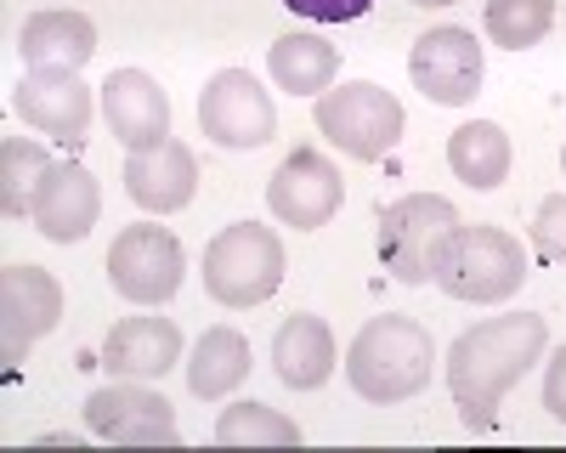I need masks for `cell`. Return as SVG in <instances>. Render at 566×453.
<instances>
[{"label":"cell","instance_id":"obj_1","mask_svg":"<svg viewBox=\"0 0 566 453\" xmlns=\"http://www.w3.org/2000/svg\"><path fill=\"white\" fill-rule=\"evenodd\" d=\"M544 346H549V329H544L538 312L482 317L476 329H464L448 346V391L464 408V420L476 431H488L493 414H499V402L544 357Z\"/></svg>","mask_w":566,"mask_h":453},{"label":"cell","instance_id":"obj_2","mask_svg":"<svg viewBox=\"0 0 566 453\" xmlns=\"http://www.w3.org/2000/svg\"><path fill=\"white\" fill-rule=\"evenodd\" d=\"M431 369H437V340L419 317L402 312L368 317L346 351V380L363 402H408L431 386Z\"/></svg>","mask_w":566,"mask_h":453},{"label":"cell","instance_id":"obj_3","mask_svg":"<svg viewBox=\"0 0 566 453\" xmlns=\"http://www.w3.org/2000/svg\"><path fill=\"white\" fill-rule=\"evenodd\" d=\"M527 284V255H522V239H510L504 227H453V239L437 261V289L453 295V301H476V306H499L510 301L515 289Z\"/></svg>","mask_w":566,"mask_h":453},{"label":"cell","instance_id":"obj_4","mask_svg":"<svg viewBox=\"0 0 566 453\" xmlns=\"http://www.w3.org/2000/svg\"><path fill=\"white\" fill-rule=\"evenodd\" d=\"M283 284V239L261 221H232L205 250V295L216 306H261Z\"/></svg>","mask_w":566,"mask_h":453},{"label":"cell","instance_id":"obj_5","mask_svg":"<svg viewBox=\"0 0 566 453\" xmlns=\"http://www.w3.org/2000/svg\"><path fill=\"white\" fill-rule=\"evenodd\" d=\"M317 130L340 154L374 165V159H386L397 148V136H402V103L391 97L386 85H374V80L328 85L323 97H317Z\"/></svg>","mask_w":566,"mask_h":453},{"label":"cell","instance_id":"obj_6","mask_svg":"<svg viewBox=\"0 0 566 453\" xmlns=\"http://www.w3.org/2000/svg\"><path fill=\"white\" fill-rule=\"evenodd\" d=\"M459 227V210L442 193H408L380 215V261L397 284H431L437 261Z\"/></svg>","mask_w":566,"mask_h":453},{"label":"cell","instance_id":"obj_7","mask_svg":"<svg viewBox=\"0 0 566 453\" xmlns=\"http://www.w3.org/2000/svg\"><path fill=\"white\" fill-rule=\"evenodd\" d=\"M199 130L210 136L216 148L244 154V148L272 143L277 108H272V97L261 91V80H255L250 69H221V74L205 80V91H199Z\"/></svg>","mask_w":566,"mask_h":453},{"label":"cell","instance_id":"obj_8","mask_svg":"<svg viewBox=\"0 0 566 453\" xmlns=\"http://www.w3.org/2000/svg\"><path fill=\"white\" fill-rule=\"evenodd\" d=\"M181 272H187V255H181L176 233L170 227H154V221L125 227L108 250V278L136 306H165L181 289Z\"/></svg>","mask_w":566,"mask_h":453},{"label":"cell","instance_id":"obj_9","mask_svg":"<svg viewBox=\"0 0 566 453\" xmlns=\"http://www.w3.org/2000/svg\"><path fill=\"white\" fill-rule=\"evenodd\" d=\"M408 74L424 91V103L464 108V103H476L488 57H482V45H476V34H470V29H431V34L413 40Z\"/></svg>","mask_w":566,"mask_h":453},{"label":"cell","instance_id":"obj_10","mask_svg":"<svg viewBox=\"0 0 566 453\" xmlns=\"http://www.w3.org/2000/svg\"><path fill=\"white\" fill-rule=\"evenodd\" d=\"M63 317V284L45 266L12 261L0 272V357L23 362L40 335H52Z\"/></svg>","mask_w":566,"mask_h":453},{"label":"cell","instance_id":"obj_11","mask_svg":"<svg viewBox=\"0 0 566 453\" xmlns=\"http://www.w3.org/2000/svg\"><path fill=\"white\" fill-rule=\"evenodd\" d=\"M346 199V181L340 170L328 165L317 148H295L283 159L266 181V204L283 227H295V233H312V227H328V215L340 210Z\"/></svg>","mask_w":566,"mask_h":453},{"label":"cell","instance_id":"obj_12","mask_svg":"<svg viewBox=\"0 0 566 453\" xmlns=\"http://www.w3.org/2000/svg\"><path fill=\"white\" fill-rule=\"evenodd\" d=\"M85 425H91V436L119 442V447H170L176 442L170 402L148 386H136V380L91 391L85 397Z\"/></svg>","mask_w":566,"mask_h":453},{"label":"cell","instance_id":"obj_13","mask_svg":"<svg viewBox=\"0 0 566 453\" xmlns=\"http://www.w3.org/2000/svg\"><path fill=\"white\" fill-rule=\"evenodd\" d=\"M125 193L142 204V210H154V215H176L193 204L199 193V159L187 143H176V136H165L159 148H142L125 159Z\"/></svg>","mask_w":566,"mask_h":453},{"label":"cell","instance_id":"obj_14","mask_svg":"<svg viewBox=\"0 0 566 453\" xmlns=\"http://www.w3.org/2000/svg\"><path fill=\"white\" fill-rule=\"evenodd\" d=\"M103 114H108V130L119 136L130 154L159 148L165 136H170V97L159 91V80L142 74V69L108 74V85H103Z\"/></svg>","mask_w":566,"mask_h":453},{"label":"cell","instance_id":"obj_15","mask_svg":"<svg viewBox=\"0 0 566 453\" xmlns=\"http://www.w3.org/2000/svg\"><path fill=\"white\" fill-rule=\"evenodd\" d=\"M12 108H18L23 125L74 143V136H85V125H91V91L80 85V74L29 69V74L18 80V91H12Z\"/></svg>","mask_w":566,"mask_h":453},{"label":"cell","instance_id":"obj_16","mask_svg":"<svg viewBox=\"0 0 566 453\" xmlns=\"http://www.w3.org/2000/svg\"><path fill=\"white\" fill-rule=\"evenodd\" d=\"M103 215V188L97 176H91L85 165H52V176H45V188L34 199V227L52 244H80L91 227H97Z\"/></svg>","mask_w":566,"mask_h":453},{"label":"cell","instance_id":"obj_17","mask_svg":"<svg viewBox=\"0 0 566 453\" xmlns=\"http://www.w3.org/2000/svg\"><path fill=\"white\" fill-rule=\"evenodd\" d=\"M181 357V329L170 317H119L103 340V369L114 380H159Z\"/></svg>","mask_w":566,"mask_h":453},{"label":"cell","instance_id":"obj_18","mask_svg":"<svg viewBox=\"0 0 566 453\" xmlns=\"http://www.w3.org/2000/svg\"><path fill=\"white\" fill-rule=\"evenodd\" d=\"M18 52H23L29 69L80 74L91 57H97V23H91L85 12H69V7H45L18 29Z\"/></svg>","mask_w":566,"mask_h":453},{"label":"cell","instance_id":"obj_19","mask_svg":"<svg viewBox=\"0 0 566 453\" xmlns=\"http://www.w3.org/2000/svg\"><path fill=\"white\" fill-rule=\"evenodd\" d=\"M272 369L290 391H317L335 375V335H328L323 317H312V312L283 317L272 335Z\"/></svg>","mask_w":566,"mask_h":453},{"label":"cell","instance_id":"obj_20","mask_svg":"<svg viewBox=\"0 0 566 453\" xmlns=\"http://www.w3.org/2000/svg\"><path fill=\"white\" fill-rule=\"evenodd\" d=\"M250 362H255V357H250V340H244L239 329L216 324V329L199 335L193 357H187V386H193V397L216 402V397L239 391V386L250 380Z\"/></svg>","mask_w":566,"mask_h":453},{"label":"cell","instance_id":"obj_21","mask_svg":"<svg viewBox=\"0 0 566 453\" xmlns=\"http://www.w3.org/2000/svg\"><path fill=\"white\" fill-rule=\"evenodd\" d=\"M266 69L283 91H295V97H323L340 74V52L323 34H283L266 52Z\"/></svg>","mask_w":566,"mask_h":453},{"label":"cell","instance_id":"obj_22","mask_svg":"<svg viewBox=\"0 0 566 453\" xmlns=\"http://www.w3.org/2000/svg\"><path fill=\"white\" fill-rule=\"evenodd\" d=\"M448 165H453V176L464 181V188H476V193L499 188V181L510 176V136H504V125H493V119L459 125L448 136Z\"/></svg>","mask_w":566,"mask_h":453},{"label":"cell","instance_id":"obj_23","mask_svg":"<svg viewBox=\"0 0 566 453\" xmlns=\"http://www.w3.org/2000/svg\"><path fill=\"white\" fill-rule=\"evenodd\" d=\"M52 165L57 159L40 143H29V136H7L0 143V210H7V221L34 215V199L45 188V176H52Z\"/></svg>","mask_w":566,"mask_h":453},{"label":"cell","instance_id":"obj_24","mask_svg":"<svg viewBox=\"0 0 566 453\" xmlns=\"http://www.w3.org/2000/svg\"><path fill=\"white\" fill-rule=\"evenodd\" d=\"M216 442L221 447H301V425L283 420L266 402H232L216 420Z\"/></svg>","mask_w":566,"mask_h":453},{"label":"cell","instance_id":"obj_25","mask_svg":"<svg viewBox=\"0 0 566 453\" xmlns=\"http://www.w3.org/2000/svg\"><path fill=\"white\" fill-rule=\"evenodd\" d=\"M555 23V0H488V40L504 52H527Z\"/></svg>","mask_w":566,"mask_h":453},{"label":"cell","instance_id":"obj_26","mask_svg":"<svg viewBox=\"0 0 566 453\" xmlns=\"http://www.w3.org/2000/svg\"><path fill=\"white\" fill-rule=\"evenodd\" d=\"M533 250H538V261H549V266L566 261V193H549V199L538 204V215H533Z\"/></svg>","mask_w":566,"mask_h":453},{"label":"cell","instance_id":"obj_27","mask_svg":"<svg viewBox=\"0 0 566 453\" xmlns=\"http://www.w3.org/2000/svg\"><path fill=\"white\" fill-rule=\"evenodd\" d=\"M290 12H301V18H312V23H357L374 0H283Z\"/></svg>","mask_w":566,"mask_h":453},{"label":"cell","instance_id":"obj_28","mask_svg":"<svg viewBox=\"0 0 566 453\" xmlns=\"http://www.w3.org/2000/svg\"><path fill=\"white\" fill-rule=\"evenodd\" d=\"M544 408L566 425V346L549 357V375H544Z\"/></svg>","mask_w":566,"mask_h":453},{"label":"cell","instance_id":"obj_29","mask_svg":"<svg viewBox=\"0 0 566 453\" xmlns=\"http://www.w3.org/2000/svg\"><path fill=\"white\" fill-rule=\"evenodd\" d=\"M413 7H453V0H413Z\"/></svg>","mask_w":566,"mask_h":453},{"label":"cell","instance_id":"obj_30","mask_svg":"<svg viewBox=\"0 0 566 453\" xmlns=\"http://www.w3.org/2000/svg\"><path fill=\"white\" fill-rule=\"evenodd\" d=\"M560 176H566V148H560Z\"/></svg>","mask_w":566,"mask_h":453}]
</instances>
